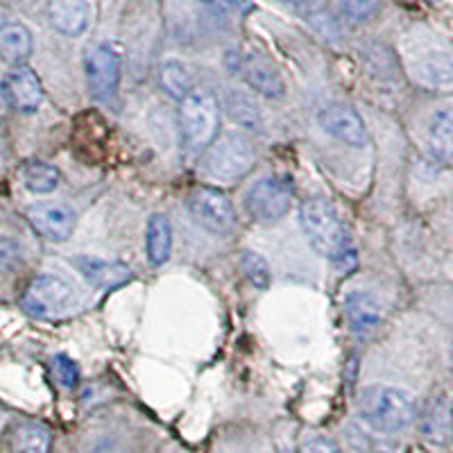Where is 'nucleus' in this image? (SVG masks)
I'll list each match as a JSON object with an SVG mask.
<instances>
[{
  "mask_svg": "<svg viewBox=\"0 0 453 453\" xmlns=\"http://www.w3.org/2000/svg\"><path fill=\"white\" fill-rule=\"evenodd\" d=\"M220 104L213 91L204 87L193 88L180 107L181 143L188 155H204V150L218 139Z\"/></svg>",
  "mask_w": 453,
  "mask_h": 453,
  "instance_id": "1",
  "label": "nucleus"
},
{
  "mask_svg": "<svg viewBox=\"0 0 453 453\" xmlns=\"http://www.w3.org/2000/svg\"><path fill=\"white\" fill-rule=\"evenodd\" d=\"M361 418L376 433H396L411 426L418 406L408 392L392 386H372L361 395Z\"/></svg>",
  "mask_w": 453,
  "mask_h": 453,
  "instance_id": "2",
  "label": "nucleus"
},
{
  "mask_svg": "<svg viewBox=\"0 0 453 453\" xmlns=\"http://www.w3.org/2000/svg\"><path fill=\"white\" fill-rule=\"evenodd\" d=\"M302 226L315 252L331 261H340L351 252V238L345 222L340 220L335 206L326 200H313L302 204Z\"/></svg>",
  "mask_w": 453,
  "mask_h": 453,
  "instance_id": "3",
  "label": "nucleus"
},
{
  "mask_svg": "<svg viewBox=\"0 0 453 453\" xmlns=\"http://www.w3.org/2000/svg\"><path fill=\"white\" fill-rule=\"evenodd\" d=\"M257 164V150L245 132H222L202 155V173L216 181H236Z\"/></svg>",
  "mask_w": 453,
  "mask_h": 453,
  "instance_id": "4",
  "label": "nucleus"
},
{
  "mask_svg": "<svg viewBox=\"0 0 453 453\" xmlns=\"http://www.w3.org/2000/svg\"><path fill=\"white\" fill-rule=\"evenodd\" d=\"M78 304V293L71 283L55 274H39L32 279L23 295V309L36 318H55L64 315Z\"/></svg>",
  "mask_w": 453,
  "mask_h": 453,
  "instance_id": "5",
  "label": "nucleus"
},
{
  "mask_svg": "<svg viewBox=\"0 0 453 453\" xmlns=\"http://www.w3.org/2000/svg\"><path fill=\"white\" fill-rule=\"evenodd\" d=\"M293 184L286 177L268 175L254 181L245 196V209L257 222L281 220L293 206Z\"/></svg>",
  "mask_w": 453,
  "mask_h": 453,
  "instance_id": "6",
  "label": "nucleus"
},
{
  "mask_svg": "<svg viewBox=\"0 0 453 453\" xmlns=\"http://www.w3.org/2000/svg\"><path fill=\"white\" fill-rule=\"evenodd\" d=\"M186 206L191 216L200 226H204L206 232L218 234V236H226L236 229V211H234L232 200L222 191L202 186L188 196Z\"/></svg>",
  "mask_w": 453,
  "mask_h": 453,
  "instance_id": "7",
  "label": "nucleus"
},
{
  "mask_svg": "<svg viewBox=\"0 0 453 453\" xmlns=\"http://www.w3.org/2000/svg\"><path fill=\"white\" fill-rule=\"evenodd\" d=\"M84 68H87V82L91 88V96L100 103H107L116 96L120 84V59L119 52L109 43H98L88 48L84 57Z\"/></svg>",
  "mask_w": 453,
  "mask_h": 453,
  "instance_id": "8",
  "label": "nucleus"
},
{
  "mask_svg": "<svg viewBox=\"0 0 453 453\" xmlns=\"http://www.w3.org/2000/svg\"><path fill=\"white\" fill-rule=\"evenodd\" d=\"M411 71L415 80L433 88L453 87V48L444 43L422 46L411 57Z\"/></svg>",
  "mask_w": 453,
  "mask_h": 453,
  "instance_id": "9",
  "label": "nucleus"
},
{
  "mask_svg": "<svg viewBox=\"0 0 453 453\" xmlns=\"http://www.w3.org/2000/svg\"><path fill=\"white\" fill-rule=\"evenodd\" d=\"M27 220L36 234L52 242H64L73 236L78 216L68 204L62 202H36L27 206Z\"/></svg>",
  "mask_w": 453,
  "mask_h": 453,
  "instance_id": "10",
  "label": "nucleus"
},
{
  "mask_svg": "<svg viewBox=\"0 0 453 453\" xmlns=\"http://www.w3.org/2000/svg\"><path fill=\"white\" fill-rule=\"evenodd\" d=\"M319 125L334 139L342 141L347 145H354V148H363L370 141L361 113L356 111L354 107H349V104H331V107L322 109L319 111Z\"/></svg>",
  "mask_w": 453,
  "mask_h": 453,
  "instance_id": "11",
  "label": "nucleus"
},
{
  "mask_svg": "<svg viewBox=\"0 0 453 453\" xmlns=\"http://www.w3.org/2000/svg\"><path fill=\"white\" fill-rule=\"evenodd\" d=\"M419 433L433 447H447L453 440V406L447 395L433 396L422 412Z\"/></svg>",
  "mask_w": 453,
  "mask_h": 453,
  "instance_id": "12",
  "label": "nucleus"
},
{
  "mask_svg": "<svg viewBox=\"0 0 453 453\" xmlns=\"http://www.w3.org/2000/svg\"><path fill=\"white\" fill-rule=\"evenodd\" d=\"M5 98L14 109L23 113H32L42 107L43 88L36 73L27 66H16L5 78Z\"/></svg>",
  "mask_w": 453,
  "mask_h": 453,
  "instance_id": "13",
  "label": "nucleus"
},
{
  "mask_svg": "<svg viewBox=\"0 0 453 453\" xmlns=\"http://www.w3.org/2000/svg\"><path fill=\"white\" fill-rule=\"evenodd\" d=\"M238 71L245 78V82L257 93L265 96V98H281L283 93H286V87H283V80L277 73V68L268 59H263L261 55H238Z\"/></svg>",
  "mask_w": 453,
  "mask_h": 453,
  "instance_id": "14",
  "label": "nucleus"
},
{
  "mask_svg": "<svg viewBox=\"0 0 453 453\" xmlns=\"http://www.w3.org/2000/svg\"><path fill=\"white\" fill-rule=\"evenodd\" d=\"M75 268L96 288H116V286H123V283L134 277L125 263L109 261V258L78 257L75 258Z\"/></svg>",
  "mask_w": 453,
  "mask_h": 453,
  "instance_id": "15",
  "label": "nucleus"
},
{
  "mask_svg": "<svg viewBox=\"0 0 453 453\" xmlns=\"http://www.w3.org/2000/svg\"><path fill=\"white\" fill-rule=\"evenodd\" d=\"M345 313L351 331L367 335L381 325V304L367 290H351L345 297Z\"/></svg>",
  "mask_w": 453,
  "mask_h": 453,
  "instance_id": "16",
  "label": "nucleus"
},
{
  "mask_svg": "<svg viewBox=\"0 0 453 453\" xmlns=\"http://www.w3.org/2000/svg\"><path fill=\"white\" fill-rule=\"evenodd\" d=\"M48 16L57 32L66 36H78L88 26L87 0H50Z\"/></svg>",
  "mask_w": 453,
  "mask_h": 453,
  "instance_id": "17",
  "label": "nucleus"
},
{
  "mask_svg": "<svg viewBox=\"0 0 453 453\" xmlns=\"http://www.w3.org/2000/svg\"><path fill=\"white\" fill-rule=\"evenodd\" d=\"M428 150L440 161H453V107L433 113L428 123Z\"/></svg>",
  "mask_w": 453,
  "mask_h": 453,
  "instance_id": "18",
  "label": "nucleus"
},
{
  "mask_svg": "<svg viewBox=\"0 0 453 453\" xmlns=\"http://www.w3.org/2000/svg\"><path fill=\"white\" fill-rule=\"evenodd\" d=\"M32 55V35L23 23H5L0 27V57L7 64L23 66Z\"/></svg>",
  "mask_w": 453,
  "mask_h": 453,
  "instance_id": "19",
  "label": "nucleus"
},
{
  "mask_svg": "<svg viewBox=\"0 0 453 453\" xmlns=\"http://www.w3.org/2000/svg\"><path fill=\"white\" fill-rule=\"evenodd\" d=\"M173 250V226L164 213H155L148 220V258L152 265H164Z\"/></svg>",
  "mask_w": 453,
  "mask_h": 453,
  "instance_id": "20",
  "label": "nucleus"
},
{
  "mask_svg": "<svg viewBox=\"0 0 453 453\" xmlns=\"http://www.w3.org/2000/svg\"><path fill=\"white\" fill-rule=\"evenodd\" d=\"M50 431L36 422L19 424L12 435V449L14 453H50Z\"/></svg>",
  "mask_w": 453,
  "mask_h": 453,
  "instance_id": "21",
  "label": "nucleus"
},
{
  "mask_svg": "<svg viewBox=\"0 0 453 453\" xmlns=\"http://www.w3.org/2000/svg\"><path fill=\"white\" fill-rule=\"evenodd\" d=\"M159 82L161 88L168 93L170 98L180 100V103L196 88L193 87L191 71H188L181 62H177V59H165V62L161 64Z\"/></svg>",
  "mask_w": 453,
  "mask_h": 453,
  "instance_id": "22",
  "label": "nucleus"
},
{
  "mask_svg": "<svg viewBox=\"0 0 453 453\" xmlns=\"http://www.w3.org/2000/svg\"><path fill=\"white\" fill-rule=\"evenodd\" d=\"M225 111L229 113V119H232L234 123L241 125L242 129L257 132V129L263 127L261 109H258V104L254 103L250 96H245V93H229L225 100Z\"/></svg>",
  "mask_w": 453,
  "mask_h": 453,
  "instance_id": "23",
  "label": "nucleus"
},
{
  "mask_svg": "<svg viewBox=\"0 0 453 453\" xmlns=\"http://www.w3.org/2000/svg\"><path fill=\"white\" fill-rule=\"evenodd\" d=\"M23 184L32 193H50L59 184V170L46 161H30L23 168Z\"/></svg>",
  "mask_w": 453,
  "mask_h": 453,
  "instance_id": "24",
  "label": "nucleus"
},
{
  "mask_svg": "<svg viewBox=\"0 0 453 453\" xmlns=\"http://www.w3.org/2000/svg\"><path fill=\"white\" fill-rule=\"evenodd\" d=\"M241 270L248 277V281L257 288H268L270 286V268L265 258L258 257L254 252H242L241 254Z\"/></svg>",
  "mask_w": 453,
  "mask_h": 453,
  "instance_id": "25",
  "label": "nucleus"
},
{
  "mask_svg": "<svg viewBox=\"0 0 453 453\" xmlns=\"http://www.w3.org/2000/svg\"><path fill=\"white\" fill-rule=\"evenodd\" d=\"M50 370L52 376H55V381L59 383L62 388H75L80 381V370L75 365V361H71L66 354H57L55 358L50 361Z\"/></svg>",
  "mask_w": 453,
  "mask_h": 453,
  "instance_id": "26",
  "label": "nucleus"
},
{
  "mask_svg": "<svg viewBox=\"0 0 453 453\" xmlns=\"http://www.w3.org/2000/svg\"><path fill=\"white\" fill-rule=\"evenodd\" d=\"M381 0H340V7L354 21H367L379 10Z\"/></svg>",
  "mask_w": 453,
  "mask_h": 453,
  "instance_id": "27",
  "label": "nucleus"
},
{
  "mask_svg": "<svg viewBox=\"0 0 453 453\" xmlns=\"http://www.w3.org/2000/svg\"><path fill=\"white\" fill-rule=\"evenodd\" d=\"M21 263V250L12 238L0 236V273H10Z\"/></svg>",
  "mask_w": 453,
  "mask_h": 453,
  "instance_id": "28",
  "label": "nucleus"
},
{
  "mask_svg": "<svg viewBox=\"0 0 453 453\" xmlns=\"http://www.w3.org/2000/svg\"><path fill=\"white\" fill-rule=\"evenodd\" d=\"M299 453H342L329 438H322V435H311L302 442Z\"/></svg>",
  "mask_w": 453,
  "mask_h": 453,
  "instance_id": "29",
  "label": "nucleus"
},
{
  "mask_svg": "<svg viewBox=\"0 0 453 453\" xmlns=\"http://www.w3.org/2000/svg\"><path fill=\"white\" fill-rule=\"evenodd\" d=\"M91 453H125V449L120 447L119 442H113V440H98V442L93 444Z\"/></svg>",
  "mask_w": 453,
  "mask_h": 453,
  "instance_id": "30",
  "label": "nucleus"
},
{
  "mask_svg": "<svg viewBox=\"0 0 453 453\" xmlns=\"http://www.w3.org/2000/svg\"><path fill=\"white\" fill-rule=\"evenodd\" d=\"M200 3L211 12H216V14H226L229 7H232V0H200Z\"/></svg>",
  "mask_w": 453,
  "mask_h": 453,
  "instance_id": "31",
  "label": "nucleus"
},
{
  "mask_svg": "<svg viewBox=\"0 0 453 453\" xmlns=\"http://www.w3.org/2000/svg\"><path fill=\"white\" fill-rule=\"evenodd\" d=\"M283 3H297V0H283Z\"/></svg>",
  "mask_w": 453,
  "mask_h": 453,
  "instance_id": "32",
  "label": "nucleus"
},
{
  "mask_svg": "<svg viewBox=\"0 0 453 453\" xmlns=\"http://www.w3.org/2000/svg\"><path fill=\"white\" fill-rule=\"evenodd\" d=\"M451 365H453V345H451Z\"/></svg>",
  "mask_w": 453,
  "mask_h": 453,
  "instance_id": "33",
  "label": "nucleus"
},
{
  "mask_svg": "<svg viewBox=\"0 0 453 453\" xmlns=\"http://www.w3.org/2000/svg\"><path fill=\"white\" fill-rule=\"evenodd\" d=\"M0 161H3V155H0Z\"/></svg>",
  "mask_w": 453,
  "mask_h": 453,
  "instance_id": "34",
  "label": "nucleus"
}]
</instances>
